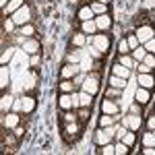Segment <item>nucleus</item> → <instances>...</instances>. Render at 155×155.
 <instances>
[{"label":"nucleus","mask_w":155,"mask_h":155,"mask_svg":"<svg viewBox=\"0 0 155 155\" xmlns=\"http://www.w3.org/2000/svg\"><path fill=\"white\" fill-rule=\"evenodd\" d=\"M114 134H116V128H114V124L112 126H106V128H97L95 134H93V143L97 145V147H101V145L106 143H112V139H114Z\"/></svg>","instance_id":"1"},{"label":"nucleus","mask_w":155,"mask_h":155,"mask_svg":"<svg viewBox=\"0 0 155 155\" xmlns=\"http://www.w3.org/2000/svg\"><path fill=\"white\" fill-rule=\"evenodd\" d=\"M58 106H60L62 112L64 110H77V107H81V104H79V93L77 91L74 93H60Z\"/></svg>","instance_id":"2"},{"label":"nucleus","mask_w":155,"mask_h":155,"mask_svg":"<svg viewBox=\"0 0 155 155\" xmlns=\"http://www.w3.org/2000/svg\"><path fill=\"white\" fill-rule=\"evenodd\" d=\"M62 137H64L66 143H74L81 137V124H79V120L77 122H68V124H62Z\"/></svg>","instance_id":"3"},{"label":"nucleus","mask_w":155,"mask_h":155,"mask_svg":"<svg viewBox=\"0 0 155 155\" xmlns=\"http://www.w3.org/2000/svg\"><path fill=\"white\" fill-rule=\"evenodd\" d=\"M11 17H12V21L17 23V27H23V25L31 23V6L25 2L23 6H21V8H19L17 12H12Z\"/></svg>","instance_id":"4"},{"label":"nucleus","mask_w":155,"mask_h":155,"mask_svg":"<svg viewBox=\"0 0 155 155\" xmlns=\"http://www.w3.org/2000/svg\"><path fill=\"white\" fill-rule=\"evenodd\" d=\"M81 89L87 91V93H91V95H97V91H99V72H89L85 77Z\"/></svg>","instance_id":"5"},{"label":"nucleus","mask_w":155,"mask_h":155,"mask_svg":"<svg viewBox=\"0 0 155 155\" xmlns=\"http://www.w3.org/2000/svg\"><path fill=\"white\" fill-rule=\"evenodd\" d=\"M89 41H91L101 54H107V50H110V35H106V33H95V35L89 37Z\"/></svg>","instance_id":"6"},{"label":"nucleus","mask_w":155,"mask_h":155,"mask_svg":"<svg viewBox=\"0 0 155 155\" xmlns=\"http://www.w3.org/2000/svg\"><path fill=\"white\" fill-rule=\"evenodd\" d=\"M134 35L139 37V44H145V41H149L151 37H155V29L153 25H139L137 27V31H134Z\"/></svg>","instance_id":"7"},{"label":"nucleus","mask_w":155,"mask_h":155,"mask_svg":"<svg viewBox=\"0 0 155 155\" xmlns=\"http://www.w3.org/2000/svg\"><path fill=\"white\" fill-rule=\"evenodd\" d=\"M81 72V66L77 62H64L60 68V79H74Z\"/></svg>","instance_id":"8"},{"label":"nucleus","mask_w":155,"mask_h":155,"mask_svg":"<svg viewBox=\"0 0 155 155\" xmlns=\"http://www.w3.org/2000/svg\"><path fill=\"white\" fill-rule=\"evenodd\" d=\"M19 124H21V116H19L17 112H6V114H2V128L12 130V128L19 126Z\"/></svg>","instance_id":"9"},{"label":"nucleus","mask_w":155,"mask_h":155,"mask_svg":"<svg viewBox=\"0 0 155 155\" xmlns=\"http://www.w3.org/2000/svg\"><path fill=\"white\" fill-rule=\"evenodd\" d=\"M141 124H143V120H141V116H137V114H128V116L122 118V126H126L128 130H139Z\"/></svg>","instance_id":"10"},{"label":"nucleus","mask_w":155,"mask_h":155,"mask_svg":"<svg viewBox=\"0 0 155 155\" xmlns=\"http://www.w3.org/2000/svg\"><path fill=\"white\" fill-rule=\"evenodd\" d=\"M120 112V106L116 99H107L104 97V101H101V114H112V116H116Z\"/></svg>","instance_id":"11"},{"label":"nucleus","mask_w":155,"mask_h":155,"mask_svg":"<svg viewBox=\"0 0 155 155\" xmlns=\"http://www.w3.org/2000/svg\"><path fill=\"white\" fill-rule=\"evenodd\" d=\"M39 50H41V46H39V41H37L35 37H27V39H25V44H23L25 54L33 56V54H39Z\"/></svg>","instance_id":"12"},{"label":"nucleus","mask_w":155,"mask_h":155,"mask_svg":"<svg viewBox=\"0 0 155 155\" xmlns=\"http://www.w3.org/2000/svg\"><path fill=\"white\" fill-rule=\"evenodd\" d=\"M139 87H145V89H153L155 87V77L151 72H139V79H137Z\"/></svg>","instance_id":"13"},{"label":"nucleus","mask_w":155,"mask_h":155,"mask_svg":"<svg viewBox=\"0 0 155 155\" xmlns=\"http://www.w3.org/2000/svg\"><path fill=\"white\" fill-rule=\"evenodd\" d=\"M95 25H97V29L101 31V33H106V31H110V27H112V17L110 15H97L95 17Z\"/></svg>","instance_id":"14"},{"label":"nucleus","mask_w":155,"mask_h":155,"mask_svg":"<svg viewBox=\"0 0 155 155\" xmlns=\"http://www.w3.org/2000/svg\"><path fill=\"white\" fill-rule=\"evenodd\" d=\"M134 99L141 104V106H147L151 101V89H145V87H139L137 93H134Z\"/></svg>","instance_id":"15"},{"label":"nucleus","mask_w":155,"mask_h":155,"mask_svg":"<svg viewBox=\"0 0 155 155\" xmlns=\"http://www.w3.org/2000/svg\"><path fill=\"white\" fill-rule=\"evenodd\" d=\"M35 110V97L33 95H23V99H21V112L23 114H31Z\"/></svg>","instance_id":"16"},{"label":"nucleus","mask_w":155,"mask_h":155,"mask_svg":"<svg viewBox=\"0 0 155 155\" xmlns=\"http://www.w3.org/2000/svg\"><path fill=\"white\" fill-rule=\"evenodd\" d=\"M23 4H25V0H11V2L2 8V15H4V17H11L12 12H17Z\"/></svg>","instance_id":"17"},{"label":"nucleus","mask_w":155,"mask_h":155,"mask_svg":"<svg viewBox=\"0 0 155 155\" xmlns=\"http://www.w3.org/2000/svg\"><path fill=\"white\" fill-rule=\"evenodd\" d=\"M77 19L83 23V21H91V19H95V12L91 11V6H81L79 12H77Z\"/></svg>","instance_id":"18"},{"label":"nucleus","mask_w":155,"mask_h":155,"mask_svg":"<svg viewBox=\"0 0 155 155\" xmlns=\"http://www.w3.org/2000/svg\"><path fill=\"white\" fill-rule=\"evenodd\" d=\"M81 31H83L85 35H95L97 31V25H95V19H91V21H83L81 23Z\"/></svg>","instance_id":"19"},{"label":"nucleus","mask_w":155,"mask_h":155,"mask_svg":"<svg viewBox=\"0 0 155 155\" xmlns=\"http://www.w3.org/2000/svg\"><path fill=\"white\" fill-rule=\"evenodd\" d=\"M58 89H60V93H74L77 85L72 83V79H60Z\"/></svg>","instance_id":"20"},{"label":"nucleus","mask_w":155,"mask_h":155,"mask_svg":"<svg viewBox=\"0 0 155 155\" xmlns=\"http://www.w3.org/2000/svg\"><path fill=\"white\" fill-rule=\"evenodd\" d=\"M112 74L122 77V79H128V77H130V68H126V66H122L120 62H116V64L112 66Z\"/></svg>","instance_id":"21"},{"label":"nucleus","mask_w":155,"mask_h":155,"mask_svg":"<svg viewBox=\"0 0 155 155\" xmlns=\"http://www.w3.org/2000/svg\"><path fill=\"white\" fill-rule=\"evenodd\" d=\"M12 106H15V104H12V95L2 93V97H0V112H2V114H6Z\"/></svg>","instance_id":"22"},{"label":"nucleus","mask_w":155,"mask_h":155,"mask_svg":"<svg viewBox=\"0 0 155 155\" xmlns=\"http://www.w3.org/2000/svg\"><path fill=\"white\" fill-rule=\"evenodd\" d=\"M118 62L122 64V66H126V68H134L137 66V62H134V58L132 56H128V54H118Z\"/></svg>","instance_id":"23"},{"label":"nucleus","mask_w":155,"mask_h":155,"mask_svg":"<svg viewBox=\"0 0 155 155\" xmlns=\"http://www.w3.org/2000/svg\"><path fill=\"white\" fill-rule=\"evenodd\" d=\"M91 101H93V95L81 89L79 91V104H81V107H91Z\"/></svg>","instance_id":"24"},{"label":"nucleus","mask_w":155,"mask_h":155,"mask_svg":"<svg viewBox=\"0 0 155 155\" xmlns=\"http://www.w3.org/2000/svg\"><path fill=\"white\" fill-rule=\"evenodd\" d=\"M60 120H62V124H68V122H77V120H79V114H77L74 110H64V114L60 116Z\"/></svg>","instance_id":"25"},{"label":"nucleus","mask_w":155,"mask_h":155,"mask_svg":"<svg viewBox=\"0 0 155 155\" xmlns=\"http://www.w3.org/2000/svg\"><path fill=\"white\" fill-rule=\"evenodd\" d=\"M8 81H11L8 68H6V66H2V68H0V89H2V91H6V87H8Z\"/></svg>","instance_id":"26"},{"label":"nucleus","mask_w":155,"mask_h":155,"mask_svg":"<svg viewBox=\"0 0 155 155\" xmlns=\"http://www.w3.org/2000/svg\"><path fill=\"white\" fill-rule=\"evenodd\" d=\"M107 85H110V87H118V89H124V87H126V79L112 74V77L107 79Z\"/></svg>","instance_id":"27"},{"label":"nucleus","mask_w":155,"mask_h":155,"mask_svg":"<svg viewBox=\"0 0 155 155\" xmlns=\"http://www.w3.org/2000/svg\"><path fill=\"white\" fill-rule=\"evenodd\" d=\"M87 41H89V37L85 35L83 31H79V33H74V35H72V46H77V48H81V46H85Z\"/></svg>","instance_id":"28"},{"label":"nucleus","mask_w":155,"mask_h":155,"mask_svg":"<svg viewBox=\"0 0 155 155\" xmlns=\"http://www.w3.org/2000/svg\"><path fill=\"white\" fill-rule=\"evenodd\" d=\"M4 130H6V128H4ZM17 141H19V137H17V134H15V132H6V134H4V137H2V143L6 145V147H17Z\"/></svg>","instance_id":"29"},{"label":"nucleus","mask_w":155,"mask_h":155,"mask_svg":"<svg viewBox=\"0 0 155 155\" xmlns=\"http://www.w3.org/2000/svg\"><path fill=\"white\" fill-rule=\"evenodd\" d=\"M114 122H116V118H114L112 114H101V116H99V126H101V128H106V126H112Z\"/></svg>","instance_id":"30"},{"label":"nucleus","mask_w":155,"mask_h":155,"mask_svg":"<svg viewBox=\"0 0 155 155\" xmlns=\"http://www.w3.org/2000/svg\"><path fill=\"white\" fill-rule=\"evenodd\" d=\"M15 27H17V23L12 21V17H6V19L2 21V31H4V33H12Z\"/></svg>","instance_id":"31"},{"label":"nucleus","mask_w":155,"mask_h":155,"mask_svg":"<svg viewBox=\"0 0 155 155\" xmlns=\"http://www.w3.org/2000/svg\"><path fill=\"white\" fill-rule=\"evenodd\" d=\"M91 11L95 12V17H97V15H106V12H107V4H104V2H97V0H95V2L91 4Z\"/></svg>","instance_id":"32"},{"label":"nucleus","mask_w":155,"mask_h":155,"mask_svg":"<svg viewBox=\"0 0 155 155\" xmlns=\"http://www.w3.org/2000/svg\"><path fill=\"white\" fill-rule=\"evenodd\" d=\"M130 56L134 58V62H143V58L147 56V50H145V48H134L130 52Z\"/></svg>","instance_id":"33"},{"label":"nucleus","mask_w":155,"mask_h":155,"mask_svg":"<svg viewBox=\"0 0 155 155\" xmlns=\"http://www.w3.org/2000/svg\"><path fill=\"white\" fill-rule=\"evenodd\" d=\"M143 145L145 147H155V132L153 130H149V132L143 134Z\"/></svg>","instance_id":"34"},{"label":"nucleus","mask_w":155,"mask_h":155,"mask_svg":"<svg viewBox=\"0 0 155 155\" xmlns=\"http://www.w3.org/2000/svg\"><path fill=\"white\" fill-rule=\"evenodd\" d=\"M12 54H15V48H6L4 52H2V56H0V64H2V66H6V64H8V60L12 58Z\"/></svg>","instance_id":"35"},{"label":"nucleus","mask_w":155,"mask_h":155,"mask_svg":"<svg viewBox=\"0 0 155 155\" xmlns=\"http://www.w3.org/2000/svg\"><path fill=\"white\" fill-rule=\"evenodd\" d=\"M99 153L101 155H116V145H112V143L101 145V147H99Z\"/></svg>","instance_id":"36"},{"label":"nucleus","mask_w":155,"mask_h":155,"mask_svg":"<svg viewBox=\"0 0 155 155\" xmlns=\"http://www.w3.org/2000/svg\"><path fill=\"white\" fill-rule=\"evenodd\" d=\"M120 141H122V143H126L128 147H132V145H134V141H137V137H134V130H126V134H124Z\"/></svg>","instance_id":"37"},{"label":"nucleus","mask_w":155,"mask_h":155,"mask_svg":"<svg viewBox=\"0 0 155 155\" xmlns=\"http://www.w3.org/2000/svg\"><path fill=\"white\" fill-rule=\"evenodd\" d=\"M128 153H130V147L126 143H122V141L116 143V155H128Z\"/></svg>","instance_id":"38"},{"label":"nucleus","mask_w":155,"mask_h":155,"mask_svg":"<svg viewBox=\"0 0 155 155\" xmlns=\"http://www.w3.org/2000/svg\"><path fill=\"white\" fill-rule=\"evenodd\" d=\"M33 33H35V27L31 23H27V25H23L21 27V35H25V37H33Z\"/></svg>","instance_id":"39"},{"label":"nucleus","mask_w":155,"mask_h":155,"mask_svg":"<svg viewBox=\"0 0 155 155\" xmlns=\"http://www.w3.org/2000/svg\"><path fill=\"white\" fill-rule=\"evenodd\" d=\"M122 95V89H118V87H110L106 91V97L107 99H116V97H120Z\"/></svg>","instance_id":"40"},{"label":"nucleus","mask_w":155,"mask_h":155,"mask_svg":"<svg viewBox=\"0 0 155 155\" xmlns=\"http://www.w3.org/2000/svg\"><path fill=\"white\" fill-rule=\"evenodd\" d=\"M143 62L147 64V66H149V68H151V71H153V68H155V54H151V52H147V56L143 58Z\"/></svg>","instance_id":"41"},{"label":"nucleus","mask_w":155,"mask_h":155,"mask_svg":"<svg viewBox=\"0 0 155 155\" xmlns=\"http://www.w3.org/2000/svg\"><path fill=\"white\" fill-rule=\"evenodd\" d=\"M118 54H130V46H128L126 39H122L118 44Z\"/></svg>","instance_id":"42"},{"label":"nucleus","mask_w":155,"mask_h":155,"mask_svg":"<svg viewBox=\"0 0 155 155\" xmlns=\"http://www.w3.org/2000/svg\"><path fill=\"white\" fill-rule=\"evenodd\" d=\"M77 114H79V120H81V122H87V120H89V107H79Z\"/></svg>","instance_id":"43"},{"label":"nucleus","mask_w":155,"mask_h":155,"mask_svg":"<svg viewBox=\"0 0 155 155\" xmlns=\"http://www.w3.org/2000/svg\"><path fill=\"white\" fill-rule=\"evenodd\" d=\"M126 41H128V46H130V52H132L134 48H139V37L134 35V33H130V35L126 37Z\"/></svg>","instance_id":"44"},{"label":"nucleus","mask_w":155,"mask_h":155,"mask_svg":"<svg viewBox=\"0 0 155 155\" xmlns=\"http://www.w3.org/2000/svg\"><path fill=\"white\" fill-rule=\"evenodd\" d=\"M130 114H137V116H143V106L139 104V101H134L130 106Z\"/></svg>","instance_id":"45"},{"label":"nucleus","mask_w":155,"mask_h":155,"mask_svg":"<svg viewBox=\"0 0 155 155\" xmlns=\"http://www.w3.org/2000/svg\"><path fill=\"white\" fill-rule=\"evenodd\" d=\"M143 48L147 50V52H151V54H155V37H151L149 41H145V44H143Z\"/></svg>","instance_id":"46"},{"label":"nucleus","mask_w":155,"mask_h":155,"mask_svg":"<svg viewBox=\"0 0 155 155\" xmlns=\"http://www.w3.org/2000/svg\"><path fill=\"white\" fill-rule=\"evenodd\" d=\"M89 54H91L93 58H97V60H101V56H104V54H101V52H99V50H97L95 46H93V44L89 46Z\"/></svg>","instance_id":"47"},{"label":"nucleus","mask_w":155,"mask_h":155,"mask_svg":"<svg viewBox=\"0 0 155 155\" xmlns=\"http://www.w3.org/2000/svg\"><path fill=\"white\" fill-rule=\"evenodd\" d=\"M85 77H87V74H83V72H79V74H77V77L72 79V83H74V85H77V87H79V89H81V85H83Z\"/></svg>","instance_id":"48"},{"label":"nucleus","mask_w":155,"mask_h":155,"mask_svg":"<svg viewBox=\"0 0 155 155\" xmlns=\"http://www.w3.org/2000/svg\"><path fill=\"white\" fill-rule=\"evenodd\" d=\"M79 58H81L79 52H71V54H66V62H77V64H79Z\"/></svg>","instance_id":"49"},{"label":"nucleus","mask_w":155,"mask_h":155,"mask_svg":"<svg viewBox=\"0 0 155 155\" xmlns=\"http://www.w3.org/2000/svg\"><path fill=\"white\" fill-rule=\"evenodd\" d=\"M137 71L139 72H151V68H149L145 62H137Z\"/></svg>","instance_id":"50"},{"label":"nucleus","mask_w":155,"mask_h":155,"mask_svg":"<svg viewBox=\"0 0 155 155\" xmlns=\"http://www.w3.org/2000/svg\"><path fill=\"white\" fill-rule=\"evenodd\" d=\"M147 128H149V130H155V114L147 120Z\"/></svg>","instance_id":"51"},{"label":"nucleus","mask_w":155,"mask_h":155,"mask_svg":"<svg viewBox=\"0 0 155 155\" xmlns=\"http://www.w3.org/2000/svg\"><path fill=\"white\" fill-rule=\"evenodd\" d=\"M12 132H15V134H17L19 139H21V137H23V134H25V130H23V128H21V126H15V128H12Z\"/></svg>","instance_id":"52"},{"label":"nucleus","mask_w":155,"mask_h":155,"mask_svg":"<svg viewBox=\"0 0 155 155\" xmlns=\"http://www.w3.org/2000/svg\"><path fill=\"white\" fill-rule=\"evenodd\" d=\"M143 153H145V155H155V147H145Z\"/></svg>","instance_id":"53"},{"label":"nucleus","mask_w":155,"mask_h":155,"mask_svg":"<svg viewBox=\"0 0 155 155\" xmlns=\"http://www.w3.org/2000/svg\"><path fill=\"white\" fill-rule=\"evenodd\" d=\"M37 62H39V56H37V54H33V56H31V66H35Z\"/></svg>","instance_id":"54"},{"label":"nucleus","mask_w":155,"mask_h":155,"mask_svg":"<svg viewBox=\"0 0 155 155\" xmlns=\"http://www.w3.org/2000/svg\"><path fill=\"white\" fill-rule=\"evenodd\" d=\"M8 2H11V0H0V6H2V8H4V6H6V4H8Z\"/></svg>","instance_id":"55"},{"label":"nucleus","mask_w":155,"mask_h":155,"mask_svg":"<svg viewBox=\"0 0 155 155\" xmlns=\"http://www.w3.org/2000/svg\"><path fill=\"white\" fill-rule=\"evenodd\" d=\"M97 2H104V4H107V2H110V0H97Z\"/></svg>","instance_id":"56"},{"label":"nucleus","mask_w":155,"mask_h":155,"mask_svg":"<svg viewBox=\"0 0 155 155\" xmlns=\"http://www.w3.org/2000/svg\"><path fill=\"white\" fill-rule=\"evenodd\" d=\"M153 114H155V112H153Z\"/></svg>","instance_id":"57"},{"label":"nucleus","mask_w":155,"mask_h":155,"mask_svg":"<svg viewBox=\"0 0 155 155\" xmlns=\"http://www.w3.org/2000/svg\"><path fill=\"white\" fill-rule=\"evenodd\" d=\"M153 132H155V130H153Z\"/></svg>","instance_id":"58"}]
</instances>
